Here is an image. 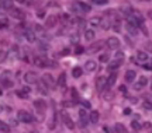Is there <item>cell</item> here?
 <instances>
[{"label":"cell","mask_w":152,"mask_h":133,"mask_svg":"<svg viewBox=\"0 0 152 133\" xmlns=\"http://www.w3.org/2000/svg\"><path fill=\"white\" fill-rule=\"evenodd\" d=\"M128 24H132V25H135V27L144 25V17H142V14L140 11L134 10V13L128 17Z\"/></svg>","instance_id":"obj_1"},{"label":"cell","mask_w":152,"mask_h":133,"mask_svg":"<svg viewBox=\"0 0 152 133\" xmlns=\"http://www.w3.org/2000/svg\"><path fill=\"white\" fill-rule=\"evenodd\" d=\"M18 121H21L23 123H31L34 122V116L30 113L28 111H24V109H21V111H18Z\"/></svg>","instance_id":"obj_2"},{"label":"cell","mask_w":152,"mask_h":133,"mask_svg":"<svg viewBox=\"0 0 152 133\" xmlns=\"http://www.w3.org/2000/svg\"><path fill=\"white\" fill-rule=\"evenodd\" d=\"M24 81L27 84H35V83H38V74L35 72H27L24 74Z\"/></svg>","instance_id":"obj_3"},{"label":"cell","mask_w":152,"mask_h":133,"mask_svg":"<svg viewBox=\"0 0 152 133\" xmlns=\"http://www.w3.org/2000/svg\"><path fill=\"white\" fill-rule=\"evenodd\" d=\"M107 46H109L110 49H118L120 48V45H121V42H120V39L118 38H115V37H110L109 39H107Z\"/></svg>","instance_id":"obj_4"},{"label":"cell","mask_w":152,"mask_h":133,"mask_svg":"<svg viewBox=\"0 0 152 133\" xmlns=\"http://www.w3.org/2000/svg\"><path fill=\"white\" fill-rule=\"evenodd\" d=\"M61 115H62V119H64V123L66 125V128H68V129H73V128H75V123H73V121H72V118L69 116L65 111H62V113H61Z\"/></svg>","instance_id":"obj_5"},{"label":"cell","mask_w":152,"mask_h":133,"mask_svg":"<svg viewBox=\"0 0 152 133\" xmlns=\"http://www.w3.org/2000/svg\"><path fill=\"white\" fill-rule=\"evenodd\" d=\"M34 64L37 66V67H47V64H48V59L44 58V56H37V58L34 59Z\"/></svg>","instance_id":"obj_6"},{"label":"cell","mask_w":152,"mask_h":133,"mask_svg":"<svg viewBox=\"0 0 152 133\" xmlns=\"http://www.w3.org/2000/svg\"><path fill=\"white\" fill-rule=\"evenodd\" d=\"M102 48H103V41H97V42H93L92 45L89 46L87 52L89 53H96V52H99Z\"/></svg>","instance_id":"obj_7"},{"label":"cell","mask_w":152,"mask_h":133,"mask_svg":"<svg viewBox=\"0 0 152 133\" xmlns=\"http://www.w3.org/2000/svg\"><path fill=\"white\" fill-rule=\"evenodd\" d=\"M104 87H107V79L103 77V76H100L96 80V88H97V91H102Z\"/></svg>","instance_id":"obj_8"},{"label":"cell","mask_w":152,"mask_h":133,"mask_svg":"<svg viewBox=\"0 0 152 133\" xmlns=\"http://www.w3.org/2000/svg\"><path fill=\"white\" fill-rule=\"evenodd\" d=\"M30 93H31V88H30V87H24V88L17 91V97L26 100V98H28V94H30Z\"/></svg>","instance_id":"obj_9"},{"label":"cell","mask_w":152,"mask_h":133,"mask_svg":"<svg viewBox=\"0 0 152 133\" xmlns=\"http://www.w3.org/2000/svg\"><path fill=\"white\" fill-rule=\"evenodd\" d=\"M37 84H38V93H41L42 95H47V94H48V85L45 84L42 80H41V81H38Z\"/></svg>","instance_id":"obj_10"},{"label":"cell","mask_w":152,"mask_h":133,"mask_svg":"<svg viewBox=\"0 0 152 133\" xmlns=\"http://www.w3.org/2000/svg\"><path fill=\"white\" fill-rule=\"evenodd\" d=\"M79 116H80V126H86L87 121H89V116L85 109H79Z\"/></svg>","instance_id":"obj_11"},{"label":"cell","mask_w":152,"mask_h":133,"mask_svg":"<svg viewBox=\"0 0 152 133\" xmlns=\"http://www.w3.org/2000/svg\"><path fill=\"white\" fill-rule=\"evenodd\" d=\"M148 84V79L145 76H141L140 79H138V83L135 84V90H141L142 87H145Z\"/></svg>","instance_id":"obj_12"},{"label":"cell","mask_w":152,"mask_h":133,"mask_svg":"<svg viewBox=\"0 0 152 133\" xmlns=\"http://www.w3.org/2000/svg\"><path fill=\"white\" fill-rule=\"evenodd\" d=\"M135 72H134V70H127V72H125V81H127V83H132V81H134V80H135Z\"/></svg>","instance_id":"obj_13"},{"label":"cell","mask_w":152,"mask_h":133,"mask_svg":"<svg viewBox=\"0 0 152 133\" xmlns=\"http://www.w3.org/2000/svg\"><path fill=\"white\" fill-rule=\"evenodd\" d=\"M42 81L48 85V87H52V85H54V77L49 74V73H45V74L42 76Z\"/></svg>","instance_id":"obj_14"},{"label":"cell","mask_w":152,"mask_h":133,"mask_svg":"<svg viewBox=\"0 0 152 133\" xmlns=\"http://www.w3.org/2000/svg\"><path fill=\"white\" fill-rule=\"evenodd\" d=\"M85 69H86L87 72H94V70L97 69V64H96L94 60H87L86 63H85Z\"/></svg>","instance_id":"obj_15"},{"label":"cell","mask_w":152,"mask_h":133,"mask_svg":"<svg viewBox=\"0 0 152 133\" xmlns=\"http://www.w3.org/2000/svg\"><path fill=\"white\" fill-rule=\"evenodd\" d=\"M121 63H123V60H113V62H111V63L107 66V69H109L110 72H113V70L118 69L120 66H121Z\"/></svg>","instance_id":"obj_16"},{"label":"cell","mask_w":152,"mask_h":133,"mask_svg":"<svg viewBox=\"0 0 152 133\" xmlns=\"http://www.w3.org/2000/svg\"><path fill=\"white\" fill-rule=\"evenodd\" d=\"M120 11H121V13H124L127 17H130L131 14L134 13V9H132L131 6H123V7L120 9Z\"/></svg>","instance_id":"obj_17"},{"label":"cell","mask_w":152,"mask_h":133,"mask_svg":"<svg viewBox=\"0 0 152 133\" xmlns=\"http://www.w3.org/2000/svg\"><path fill=\"white\" fill-rule=\"evenodd\" d=\"M34 106L37 108L38 111H39V109H41V111L47 109V104H45V101H42V100H37V101H34Z\"/></svg>","instance_id":"obj_18"},{"label":"cell","mask_w":152,"mask_h":133,"mask_svg":"<svg viewBox=\"0 0 152 133\" xmlns=\"http://www.w3.org/2000/svg\"><path fill=\"white\" fill-rule=\"evenodd\" d=\"M99 116H100V115H99L97 111H92L90 112V115H89V121H90L92 123H97L99 122Z\"/></svg>","instance_id":"obj_19"},{"label":"cell","mask_w":152,"mask_h":133,"mask_svg":"<svg viewBox=\"0 0 152 133\" xmlns=\"http://www.w3.org/2000/svg\"><path fill=\"white\" fill-rule=\"evenodd\" d=\"M77 6L82 9V11H85V13H89V11L92 10V7L89 3H85V1H77Z\"/></svg>","instance_id":"obj_20"},{"label":"cell","mask_w":152,"mask_h":133,"mask_svg":"<svg viewBox=\"0 0 152 133\" xmlns=\"http://www.w3.org/2000/svg\"><path fill=\"white\" fill-rule=\"evenodd\" d=\"M45 24H47V27H48V28H52V27L56 24V16H49L48 18H47Z\"/></svg>","instance_id":"obj_21"},{"label":"cell","mask_w":152,"mask_h":133,"mask_svg":"<svg viewBox=\"0 0 152 133\" xmlns=\"http://www.w3.org/2000/svg\"><path fill=\"white\" fill-rule=\"evenodd\" d=\"M115 81H117V74L115 73H111L109 76V79H107V87H113L115 84Z\"/></svg>","instance_id":"obj_22"},{"label":"cell","mask_w":152,"mask_h":133,"mask_svg":"<svg viewBox=\"0 0 152 133\" xmlns=\"http://www.w3.org/2000/svg\"><path fill=\"white\" fill-rule=\"evenodd\" d=\"M137 59H138L140 62H147L148 60V53L142 52V51H138V52H137Z\"/></svg>","instance_id":"obj_23"},{"label":"cell","mask_w":152,"mask_h":133,"mask_svg":"<svg viewBox=\"0 0 152 133\" xmlns=\"http://www.w3.org/2000/svg\"><path fill=\"white\" fill-rule=\"evenodd\" d=\"M125 28H127V31L130 32L131 35H137V34H138V30H137V27L132 25V24H128V22H127Z\"/></svg>","instance_id":"obj_24"},{"label":"cell","mask_w":152,"mask_h":133,"mask_svg":"<svg viewBox=\"0 0 152 133\" xmlns=\"http://www.w3.org/2000/svg\"><path fill=\"white\" fill-rule=\"evenodd\" d=\"M24 35H26V39H27L28 42H34V41H35V35H34L33 31L27 30V31L24 32Z\"/></svg>","instance_id":"obj_25"},{"label":"cell","mask_w":152,"mask_h":133,"mask_svg":"<svg viewBox=\"0 0 152 133\" xmlns=\"http://www.w3.org/2000/svg\"><path fill=\"white\" fill-rule=\"evenodd\" d=\"M58 85H59V87H62V88L66 85V74H65V73L59 74V79H58Z\"/></svg>","instance_id":"obj_26"},{"label":"cell","mask_w":152,"mask_h":133,"mask_svg":"<svg viewBox=\"0 0 152 133\" xmlns=\"http://www.w3.org/2000/svg\"><path fill=\"white\" fill-rule=\"evenodd\" d=\"M85 38L87 41H93L94 39V31L93 30H85Z\"/></svg>","instance_id":"obj_27"},{"label":"cell","mask_w":152,"mask_h":133,"mask_svg":"<svg viewBox=\"0 0 152 133\" xmlns=\"http://www.w3.org/2000/svg\"><path fill=\"white\" fill-rule=\"evenodd\" d=\"M102 18L100 17H93V18H90V25L93 27H99V25H102Z\"/></svg>","instance_id":"obj_28"},{"label":"cell","mask_w":152,"mask_h":133,"mask_svg":"<svg viewBox=\"0 0 152 133\" xmlns=\"http://www.w3.org/2000/svg\"><path fill=\"white\" fill-rule=\"evenodd\" d=\"M82 73H83V70H82L80 67H73V69H72V76H73L75 79H79L82 76Z\"/></svg>","instance_id":"obj_29"},{"label":"cell","mask_w":152,"mask_h":133,"mask_svg":"<svg viewBox=\"0 0 152 133\" xmlns=\"http://www.w3.org/2000/svg\"><path fill=\"white\" fill-rule=\"evenodd\" d=\"M1 6L4 7L6 10H10V11L14 9V3H13V1H10V0H7V1H3V3H1Z\"/></svg>","instance_id":"obj_30"},{"label":"cell","mask_w":152,"mask_h":133,"mask_svg":"<svg viewBox=\"0 0 152 133\" xmlns=\"http://www.w3.org/2000/svg\"><path fill=\"white\" fill-rule=\"evenodd\" d=\"M115 132L117 133H127V129L123 123H115Z\"/></svg>","instance_id":"obj_31"},{"label":"cell","mask_w":152,"mask_h":133,"mask_svg":"<svg viewBox=\"0 0 152 133\" xmlns=\"http://www.w3.org/2000/svg\"><path fill=\"white\" fill-rule=\"evenodd\" d=\"M0 130L3 133H9L10 132V125H7L4 122H0Z\"/></svg>","instance_id":"obj_32"},{"label":"cell","mask_w":152,"mask_h":133,"mask_svg":"<svg viewBox=\"0 0 152 133\" xmlns=\"http://www.w3.org/2000/svg\"><path fill=\"white\" fill-rule=\"evenodd\" d=\"M11 16L14 17V18H23V17H24V14H23L20 10H16V9H13V10H11Z\"/></svg>","instance_id":"obj_33"},{"label":"cell","mask_w":152,"mask_h":133,"mask_svg":"<svg viewBox=\"0 0 152 133\" xmlns=\"http://www.w3.org/2000/svg\"><path fill=\"white\" fill-rule=\"evenodd\" d=\"M102 28H103V30H109L110 27H111V22H110V20H103V21H102Z\"/></svg>","instance_id":"obj_34"},{"label":"cell","mask_w":152,"mask_h":133,"mask_svg":"<svg viewBox=\"0 0 152 133\" xmlns=\"http://www.w3.org/2000/svg\"><path fill=\"white\" fill-rule=\"evenodd\" d=\"M1 83H3V85H4V87H7V88H9V87H13V81H11V80H9V79H3L1 80Z\"/></svg>","instance_id":"obj_35"},{"label":"cell","mask_w":152,"mask_h":133,"mask_svg":"<svg viewBox=\"0 0 152 133\" xmlns=\"http://www.w3.org/2000/svg\"><path fill=\"white\" fill-rule=\"evenodd\" d=\"M131 128L134 129V130H141V125L137 122V121H132L131 122Z\"/></svg>","instance_id":"obj_36"},{"label":"cell","mask_w":152,"mask_h":133,"mask_svg":"<svg viewBox=\"0 0 152 133\" xmlns=\"http://www.w3.org/2000/svg\"><path fill=\"white\" fill-rule=\"evenodd\" d=\"M109 59H110V56L107 55V53H104V55H100L99 60H100V62H103V63H106V62H109Z\"/></svg>","instance_id":"obj_37"},{"label":"cell","mask_w":152,"mask_h":133,"mask_svg":"<svg viewBox=\"0 0 152 133\" xmlns=\"http://www.w3.org/2000/svg\"><path fill=\"white\" fill-rule=\"evenodd\" d=\"M6 59H7V52H4V51H0V63H3Z\"/></svg>","instance_id":"obj_38"},{"label":"cell","mask_w":152,"mask_h":133,"mask_svg":"<svg viewBox=\"0 0 152 133\" xmlns=\"http://www.w3.org/2000/svg\"><path fill=\"white\" fill-rule=\"evenodd\" d=\"M142 106H144L145 109H148V111H152V104L149 101H145L144 104H142Z\"/></svg>","instance_id":"obj_39"},{"label":"cell","mask_w":152,"mask_h":133,"mask_svg":"<svg viewBox=\"0 0 152 133\" xmlns=\"http://www.w3.org/2000/svg\"><path fill=\"white\" fill-rule=\"evenodd\" d=\"M115 60H124V53L118 51V52L115 53Z\"/></svg>","instance_id":"obj_40"},{"label":"cell","mask_w":152,"mask_h":133,"mask_svg":"<svg viewBox=\"0 0 152 133\" xmlns=\"http://www.w3.org/2000/svg\"><path fill=\"white\" fill-rule=\"evenodd\" d=\"M7 24H9L7 18H4V17H0V27H7Z\"/></svg>","instance_id":"obj_41"},{"label":"cell","mask_w":152,"mask_h":133,"mask_svg":"<svg viewBox=\"0 0 152 133\" xmlns=\"http://www.w3.org/2000/svg\"><path fill=\"white\" fill-rule=\"evenodd\" d=\"M71 41L72 42H77V41H79V35H77V32H75V34H72L71 35Z\"/></svg>","instance_id":"obj_42"},{"label":"cell","mask_w":152,"mask_h":133,"mask_svg":"<svg viewBox=\"0 0 152 133\" xmlns=\"http://www.w3.org/2000/svg\"><path fill=\"white\" fill-rule=\"evenodd\" d=\"M34 28H35V31L39 32V34H41V32H44V27L39 25V24H35V25H34Z\"/></svg>","instance_id":"obj_43"},{"label":"cell","mask_w":152,"mask_h":133,"mask_svg":"<svg viewBox=\"0 0 152 133\" xmlns=\"http://www.w3.org/2000/svg\"><path fill=\"white\" fill-rule=\"evenodd\" d=\"M145 49H147L148 52L152 53V42H149V41H148V42H145Z\"/></svg>","instance_id":"obj_44"},{"label":"cell","mask_w":152,"mask_h":133,"mask_svg":"<svg viewBox=\"0 0 152 133\" xmlns=\"http://www.w3.org/2000/svg\"><path fill=\"white\" fill-rule=\"evenodd\" d=\"M94 3L99 6H103V4H107V0H96Z\"/></svg>","instance_id":"obj_45"},{"label":"cell","mask_w":152,"mask_h":133,"mask_svg":"<svg viewBox=\"0 0 152 133\" xmlns=\"http://www.w3.org/2000/svg\"><path fill=\"white\" fill-rule=\"evenodd\" d=\"M69 52H71L69 49H64V51L61 52V55H62V56H66V55H69Z\"/></svg>","instance_id":"obj_46"},{"label":"cell","mask_w":152,"mask_h":133,"mask_svg":"<svg viewBox=\"0 0 152 133\" xmlns=\"http://www.w3.org/2000/svg\"><path fill=\"white\" fill-rule=\"evenodd\" d=\"M82 102V105L83 106H86V108H90V102H87V101H80Z\"/></svg>","instance_id":"obj_47"},{"label":"cell","mask_w":152,"mask_h":133,"mask_svg":"<svg viewBox=\"0 0 152 133\" xmlns=\"http://www.w3.org/2000/svg\"><path fill=\"white\" fill-rule=\"evenodd\" d=\"M144 67H145V69H148V70H152V62H151V63H148V64H144Z\"/></svg>","instance_id":"obj_48"},{"label":"cell","mask_w":152,"mask_h":133,"mask_svg":"<svg viewBox=\"0 0 152 133\" xmlns=\"http://www.w3.org/2000/svg\"><path fill=\"white\" fill-rule=\"evenodd\" d=\"M82 52H83V48H80V46H77V48H76V53H77V55H80Z\"/></svg>","instance_id":"obj_49"},{"label":"cell","mask_w":152,"mask_h":133,"mask_svg":"<svg viewBox=\"0 0 152 133\" xmlns=\"http://www.w3.org/2000/svg\"><path fill=\"white\" fill-rule=\"evenodd\" d=\"M62 105L65 106V108H68V106H72V105H73V102H64Z\"/></svg>","instance_id":"obj_50"},{"label":"cell","mask_w":152,"mask_h":133,"mask_svg":"<svg viewBox=\"0 0 152 133\" xmlns=\"http://www.w3.org/2000/svg\"><path fill=\"white\" fill-rule=\"evenodd\" d=\"M141 28H142V32H144L145 35H148V30L145 28V25H141Z\"/></svg>","instance_id":"obj_51"},{"label":"cell","mask_w":152,"mask_h":133,"mask_svg":"<svg viewBox=\"0 0 152 133\" xmlns=\"http://www.w3.org/2000/svg\"><path fill=\"white\" fill-rule=\"evenodd\" d=\"M72 97H75V98H76V97H77V93H76V90H75V88L72 90Z\"/></svg>","instance_id":"obj_52"},{"label":"cell","mask_w":152,"mask_h":133,"mask_svg":"<svg viewBox=\"0 0 152 133\" xmlns=\"http://www.w3.org/2000/svg\"><path fill=\"white\" fill-rule=\"evenodd\" d=\"M148 17H149V18H151V20H152V10H149V11H148Z\"/></svg>","instance_id":"obj_53"},{"label":"cell","mask_w":152,"mask_h":133,"mask_svg":"<svg viewBox=\"0 0 152 133\" xmlns=\"http://www.w3.org/2000/svg\"><path fill=\"white\" fill-rule=\"evenodd\" d=\"M11 125H13V126H16V125H17V122H16V121H14V119H11Z\"/></svg>","instance_id":"obj_54"},{"label":"cell","mask_w":152,"mask_h":133,"mask_svg":"<svg viewBox=\"0 0 152 133\" xmlns=\"http://www.w3.org/2000/svg\"><path fill=\"white\" fill-rule=\"evenodd\" d=\"M130 109H128V108H127V109H125V111H124V113H125V115H128V113H130Z\"/></svg>","instance_id":"obj_55"},{"label":"cell","mask_w":152,"mask_h":133,"mask_svg":"<svg viewBox=\"0 0 152 133\" xmlns=\"http://www.w3.org/2000/svg\"><path fill=\"white\" fill-rule=\"evenodd\" d=\"M37 16H38V17H44V13H42V11H41V13L38 11V14H37Z\"/></svg>","instance_id":"obj_56"},{"label":"cell","mask_w":152,"mask_h":133,"mask_svg":"<svg viewBox=\"0 0 152 133\" xmlns=\"http://www.w3.org/2000/svg\"><path fill=\"white\" fill-rule=\"evenodd\" d=\"M3 108H4V106H3V105H0V112H3Z\"/></svg>","instance_id":"obj_57"},{"label":"cell","mask_w":152,"mask_h":133,"mask_svg":"<svg viewBox=\"0 0 152 133\" xmlns=\"http://www.w3.org/2000/svg\"><path fill=\"white\" fill-rule=\"evenodd\" d=\"M0 122H1V121H0Z\"/></svg>","instance_id":"obj_58"},{"label":"cell","mask_w":152,"mask_h":133,"mask_svg":"<svg viewBox=\"0 0 152 133\" xmlns=\"http://www.w3.org/2000/svg\"><path fill=\"white\" fill-rule=\"evenodd\" d=\"M151 88H152V87H151Z\"/></svg>","instance_id":"obj_59"}]
</instances>
